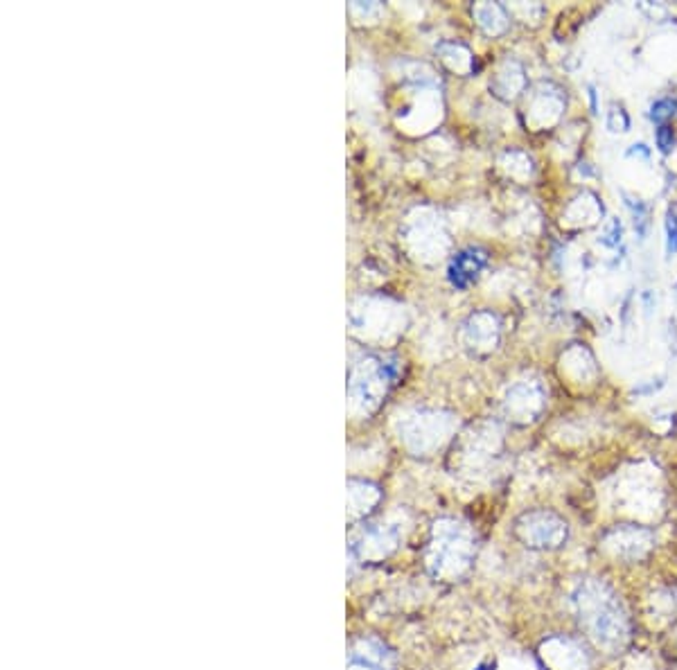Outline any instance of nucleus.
I'll return each instance as SVG.
<instances>
[{
    "mask_svg": "<svg viewBox=\"0 0 677 670\" xmlns=\"http://www.w3.org/2000/svg\"><path fill=\"white\" fill-rule=\"evenodd\" d=\"M571 603L578 621L601 648L616 650L628 638V618L616 594L599 580H582L573 589Z\"/></svg>",
    "mask_w": 677,
    "mask_h": 670,
    "instance_id": "f257e3e1",
    "label": "nucleus"
},
{
    "mask_svg": "<svg viewBox=\"0 0 677 670\" xmlns=\"http://www.w3.org/2000/svg\"><path fill=\"white\" fill-rule=\"evenodd\" d=\"M477 555V540L472 531L461 522L442 519L431 528V537L424 551V562L433 578L454 580L470 568Z\"/></svg>",
    "mask_w": 677,
    "mask_h": 670,
    "instance_id": "f03ea898",
    "label": "nucleus"
},
{
    "mask_svg": "<svg viewBox=\"0 0 677 670\" xmlns=\"http://www.w3.org/2000/svg\"><path fill=\"white\" fill-rule=\"evenodd\" d=\"M517 535L531 548H555L567 540V524L553 512H529L517 522Z\"/></svg>",
    "mask_w": 677,
    "mask_h": 670,
    "instance_id": "7ed1b4c3",
    "label": "nucleus"
},
{
    "mask_svg": "<svg viewBox=\"0 0 677 670\" xmlns=\"http://www.w3.org/2000/svg\"><path fill=\"white\" fill-rule=\"evenodd\" d=\"M398 548V531L391 526L375 524L366 526L355 535L350 544V553L359 562H382Z\"/></svg>",
    "mask_w": 677,
    "mask_h": 670,
    "instance_id": "20e7f679",
    "label": "nucleus"
},
{
    "mask_svg": "<svg viewBox=\"0 0 677 670\" xmlns=\"http://www.w3.org/2000/svg\"><path fill=\"white\" fill-rule=\"evenodd\" d=\"M652 546V535L645 528L636 526H619L605 537V548L621 560H641V557L650 551Z\"/></svg>",
    "mask_w": 677,
    "mask_h": 670,
    "instance_id": "39448f33",
    "label": "nucleus"
},
{
    "mask_svg": "<svg viewBox=\"0 0 677 670\" xmlns=\"http://www.w3.org/2000/svg\"><path fill=\"white\" fill-rule=\"evenodd\" d=\"M396 657L377 638H359L350 645L348 670H391Z\"/></svg>",
    "mask_w": 677,
    "mask_h": 670,
    "instance_id": "423d86ee",
    "label": "nucleus"
},
{
    "mask_svg": "<svg viewBox=\"0 0 677 670\" xmlns=\"http://www.w3.org/2000/svg\"><path fill=\"white\" fill-rule=\"evenodd\" d=\"M433 418H436V415H429V418L427 415H422L420 420H409L407 424H404L402 435L413 452H427V449H431V447L440 445L447 426H440V420L433 422Z\"/></svg>",
    "mask_w": 677,
    "mask_h": 670,
    "instance_id": "0eeeda50",
    "label": "nucleus"
},
{
    "mask_svg": "<svg viewBox=\"0 0 677 670\" xmlns=\"http://www.w3.org/2000/svg\"><path fill=\"white\" fill-rule=\"evenodd\" d=\"M486 262H488V253L477 246H470L466 251L456 253V258L449 264V282L454 287L466 289L479 276V271L486 267Z\"/></svg>",
    "mask_w": 677,
    "mask_h": 670,
    "instance_id": "6e6552de",
    "label": "nucleus"
},
{
    "mask_svg": "<svg viewBox=\"0 0 677 670\" xmlns=\"http://www.w3.org/2000/svg\"><path fill=\"white\" fill-rule=\"evenodd\" d=\"M379 501V490L366 481H350L348 483V517L350 519H361L366 517Z\"/></svg>",
    "mask_w": 677,
    "mask_h": 670,
    "instance_id": "1a4fd4ad",
    "label": "nucleus"
},
{
    "mask_svg": "<svg viewBox=\"0 0 677 670\" xmlns=\"http://www.w3.org/2000/svg\"><path fill=\"white\" fill-rule=\"evenodd\" d=\"M560 648H562L564 655H558L549 645V657H551V662L555 664V668H558V670H587V659H585V655L571 641H562V638H560Z\"/></svg>",
    "mask_w": 677,
    "mask_h": 670,
    "instance_id": "9d476101",
    "label": "nucleus"
},
{
    "mask_svg": "<svg viewBox=\"0 0 677 670\" xmlns=\"http://www.w3.org/2000/svg\"><path fill=\"white\" fill-rule=\"evenodd\" d=\"M675 109H677V102L675 99H671V97L657 99L655 104H652V109H650V118L662 125V122H666V120H669L675 113Z\"/></svg>",
    "mask_w": 677,
    "mask_h": 670,
    "instance_id": "9b49d317",
    "label": "nucleus"
},
{
    "mask_svg": "<svg viewBox=\"0 0 677 670\" xmlns=\"http://www.w3.org/2000/svg\"><path fill=\"white\" fill-rule=\"evenodd\" d=\"M666 251L669 256L677 253V208H671L666 215Z\"/></svg>",
    "mask_w": 677,
    "mask_h": 670,
    "instance_id": "f8f14e48",
    "label": "nucleus"
},
{
    "mask_svg": "<svg viewBox=\"0 0 677 670\" xmlns=\"http://www.w3.org/2000/svg\"><path fill=\"white\" fill-rule=\"evenodd\" d=\"M657 147H659L662 151H671L673 145H675V136H673V129L669 125H662L659 129H657Z\"/></svg>",
    "mask_w": 677,
    "mask_h": 670,
    "instance_id": "ddd939ff",
    "label": "nucleus"
}]
</instances>
